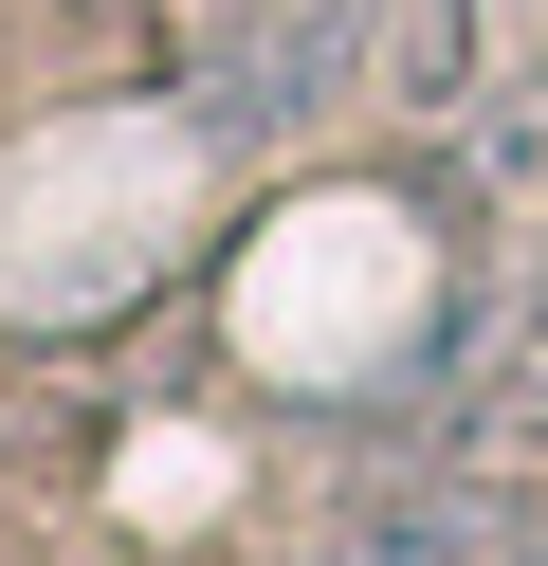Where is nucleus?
<instances>
[{"mask_svg":"<svg viewBox=\"0 0 548 566\" xmlns=\"http://www.w3.org/2000/svg\"><path fill=\"white\" fill-rule=\"evenodd\" d=\"M311 566H475V493H384V512H348Z\"/></svg>","mask_w":548,"mask_h":566,"instance_id":"nucleus-2","label":"nucleus"},{"mask_svg":"<svg viewBox=\"0 0 548 566\" xmlns=\"http://www.w3.org/2000/svg\"><path fill=\"white\" fill-rule=\"evenodd\" d=\"M475 439H548V329H530V347H511V366H494V384H475Z\"/></svg>","mask_w":548,"mask_h":566,"instance_id":"nucleus-4","label":"nucleus"},{"mask_svg":"<svg viewBox=\"0 0 548 566\" xmlns=\"http://www.w3.org/2000/svg\"><path fill=\"white\" fill-rule=\"evenodd\" d=\"M365 19L348 0H219L201 38H183V128H219V147H292V128L348 92Z\"/></svg>","mask_w":548,"mask_h":566,"instance_id":"nucleus-1","label":"nucleus"},{"mask_svg":"<svg viewBox=\"0 0 548 566\" xmlns=\"http://www.w3.org/2000/svg\"><path fill=\"white\" fill-rule=\"evenodd\" d=\"M530 566H548V548H530Z\"/></svg>","mask_w":548,"mask_h":566,"instance_id":"nucleus-5","label":"nucleus"},{"mask_svg":"<svg viewBox=\"0 0 548 566\" xmlns=\"http://www.w3.org/2000/svg\"><path fill=\"white\" fill-rule=\"evenodd\" d=\"M494 19H511V0H402V92H421V111H438V92H475Z\"/></svg>","mask_w":548,"mask_h":566,"instance_id":"nucleus-3","label":"nucleus"}]
</instances>
